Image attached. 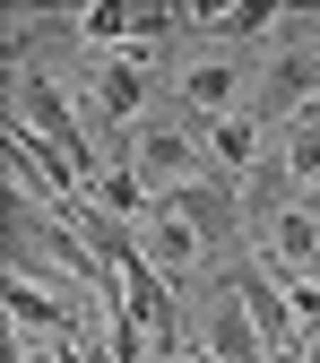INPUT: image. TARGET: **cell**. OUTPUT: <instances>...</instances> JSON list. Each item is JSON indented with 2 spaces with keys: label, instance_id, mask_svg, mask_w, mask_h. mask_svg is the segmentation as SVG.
I'll use <instances>...</instances> for the list:
<instances>
[{
  "label": "cell",
  "instance_id": "obj_1",
  "mask_svg": "<svg viewBox=\"0 0 320 363\" xmlns=\"http://www.w3.org/2000/svg\"><path fill=\"white\" fill-rule=\"evenodd\" d=\"M156 69H165V113L191 121L199 139L225 113L260 104V43H173Z\"/></svg>",
  "mask_w": 320,
  "mask_h": 363
},
{
  "label": "cell",
  "instance_id": "obj_2",
  "mask_svg": "<svg viewBox=\"0 0 320 363\" xmlns=\"http://www.w3.org/2000/svg\"><path fill=\"white\" fill-rule=\"evenodd\" d=\"M130 173H139L156 199H182V191H199L216 164H208V139H199L191 121L156 113V121H139V130H130Z\"/></svg>",
  "mask_w": 320,
  "mask_h": 363
},
{
  "label": "cell",
  "instance_id": "obj_3",
  "mask_svg": "<svg viewBox=\"0 0 320 363\" xmlns=\"http://www.w3.org/2000/svg\"><path fill=\"white\" fill-rule=\"evenodd\" d=\"M208 164H216L225 182H251V173L277 164V130H268L260 113H225V121L208 130Z\"/></svg>",
  "mask_w": 320,
  "mask_h": 363
}]
</instances>
